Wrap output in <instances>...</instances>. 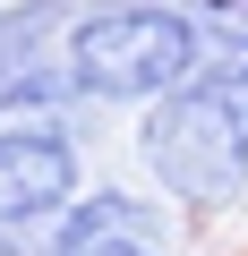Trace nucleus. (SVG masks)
Masks as SVG:
<instances>
[{
    "instance_id": "nucleus-1",
    "label": "nucleus",
    "mask_w": 248,
    "mask_h": 256,
    "mask_svg": "<svg viewBox=\"0 0 248 256\" xmlns=\"http://www.w3.org/2000/svg\"><path fill=\"white\" fill-rule=\"evenodd\" d=\"M60 68L94 111H154L214 68V34L180 0H111L60 26Z\"/></svg>"
},
{
    "instance_id": "nucleus-2",
    "label": "nucleus",
    "mask_w": 248,
    "mask_h": 256,
    "mask_svg": "<svg viewBox=\"0 0 248 256\" xmlns=\"http://www.w3.org/2000/svg\"><path fill=\"white\" fill-rule=\"evenodd\" d=\"M137 171L180 222H222L248 205V111L214 68L188 94L137 111Z\"/></svg>"
},
{
    "instance_id": "nucleus-3",
    "label": "nucleus",
    "mask_w": 248,
    "mask_h": 256,
    "mask_svg": "<svg viewBox=\"0 0 248 256\" xmlns=\"http://www.w3.org/2000/svg\"><path fill=\"white\" fill-rule=\"evenodd\" d=\"M86 196L69 120H0V256H52V222Z\"/></svg>"
},
{
    "instance_id": "nucleus-4",
    "label": "nucleus",
    "mask_w": 248,
    "mask_h": 256,
    "mask_svg": "<svg viewBox=\"0 0 248 256\" xmlns=\"http://www.w3.org/2000/svg\"><path fill=\"white\" fill-rule=\"evenodd\" d=\"M171 205L154 188H120V180H94L60 222H52V256H86V248H171Z\"/></svg>"
},
{
    "instance_id": "nucleus-5",
    "label": "nucleus",
    "mask_w": 248,
    "mask_h": 256,
    "mask_svg": "<svg viewBox=\"0 0 248 256\" xmlns=\"http://www.w3.org/2000/svg\"><path fill=\"white\" fill-rule=\"evenodd\" d=\"M214 77H222V86L239 94V111H248V43H239V52H222V60H214Z\"/></svg>"
},
{
    "instance_id": "nucleus-6",
    "label": "nucleus",
    "mask_w": 248,
    "mask_h": 256,
    "mask_svg": "<svg viewBox=\"0 0 248 256\" xmlns=\"http://www.w3.org/2000/svg\"><path fill=\"white\" fill-rule=\"evenodd\" d=\"M86 256H171V248H86Z\"/></svg>"
}]
</instances>
